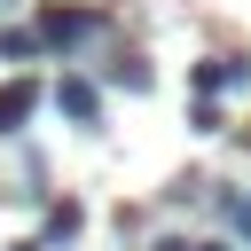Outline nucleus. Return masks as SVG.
Segmentation results:
<instances>
[{"mask_svg": "<svg viewBox=\"0 0 251 251\" xmlns=\"http://www.w3.org/2000/svg\"><path fill=\"white\" fill-rule=\"evenodd\" d=\"M94 31H102V8H78V0H47L39 24H31V39H39V47H63V55L86 47Z\"/></svg>", "mask_w": 251, "mask_h": 251, "instance_id": "obj_1", "label": "nucleus"}, {"mask_svg": "<svg viewBox=\"0 0 251 251\" xmlns=\"http://www.w3.org/2000/svg\"><path fill=\"white\" fill-rule=\"evenodd\" d=\"M55 110H63L71 126H102V86L78 78V71H63V78H55Z\"/></svg>", "mask_w": 251, "mask_h": 251, "instance_id": "obj_2", "label": "nucleus"}, {"mask_svg": "<svg viewBox=\"0 0 251 251\" xmlns=\"http://www.w3.org/2000/svg\"><path fill=\"white\" fill-rule=\"evenodd\" d=\"M243 78H251V55H204V63L188 71V86H196L204 102H212V94H227V86H243Z\"/></svg>", "mask_w": 251, "mask_h": 251, "instance_id": "obj_3", "label": "nucleus"}, {"mask_svg": "<svg viewBox=\"0 0 251 251\" xmlns=\"http://www.w3.org/2000/svg\"><path fill=\"white\" fill-rule=\"evenodd\" d=\"M31 110H39V78H8L0 86V133H24Z\"/></svg>", "mask_w": 251, "mask_h": 251, "instance_id": "obj_4", "label": "nucleus"}, {"mask_svg": "<svg viewBox=\"0 0 251 251\" xmlns=\"http://www.w3.org/2000/svg\"><path fill=\"white\" fill-rule=\"evenodd\" d=\"M78 227H86V212H78V204H55V212H47V243H71Z\"/></svg>", "mask_w": 251, "mask_h": 251, "instance_id": "obj_5", "label": "nucleus"}, {"mask_svg": "<svg viewBox=\"0 0 251 251\" xmlns=\"http://www.w3.org/2000/svg\"><path fill=\"white\" fill-rule=\"evenodd\" d=\"M110 78H118V86H133V94H141V86H149V63H141V55H133V47H126V55H118V63H110Z\"/></svg>", "mask_w": 251, "mask_h": 251, "instance_id": "obj_6", "label": "nucleus"}, {"mask_svg": "<svg viewBox=\"0 0 251 251\" xmlns=\"http://www.w3.org/2000/svg\"><path fill=\"white\" fill-rule=\"evenodd\" d=\"M31 55H39L31 31H0V63H31Z\"/></svg>", "mask_w": 251, "mask_h": 251, "instance_id": "obj_7", "label": "nucleus"}, {"mask_svg": "<svg viewBox=\"0 0 251 251\" xmlns=\"http://www.w3.org/2000/svg\"><path fill=\"white\" fill-rule=\"evenodd\" d=\"M235 227H243V235H251V204H235Z\"/></svg>", "mask_w": 251, "mask_h": 251, "instance_id": "obj_8", "label": "nucleus"}, {"mask_svg": "<svg viewBox=\"0 0 251 251\" xmlns=\"http://www.w3.org/2000/svg\"><path fill=\"white\" fill-rule=\"evenodd\" d=\"M188 251H227V243H188Z\"/></svg>", "mask_w": 251, "mask_h": 251, "instance_id": "obj_9", "label": "nucleus"}, {"mask_svg": "<svg viewBox=\"0 0 251 251\" xmlns=\"http://www.w3.org/2000/svg\"><path fill=\"white\" fill-rule=\"evenodd\" d=\"M16 251H47V243H16Z\"/></svg>", "mask_w": 251, "mask_h": 251, "instance_id": "obj_10", "label": "nucleus"}, {"mask_svg": "<svg viewBox=\"0 0 251 251\" xmlns=\"http://www.w3.org/2000/svg\"><path fill=\"white\" fill-rule=\"evenodd\" d=\"M157 251H188V243H157Z\"/></svg>", "mask_w": 251, "mask_h": 251, "instance_id": "obj_11", "label": "nucleus"}, {"mask_svg": "<svg viewBox=\"0 0 251 251\" xmlns=\"http://www.w3.org/2000/svg\"><path fill=\"white\" fill-rule=\"evenodd\" d=\"M0 8H16V0H0Z\"/></svg>", "mask_w": 251, "mask_h": 251, "instance_id": "obj_12", "label": "nucleus"}]
</instances>
